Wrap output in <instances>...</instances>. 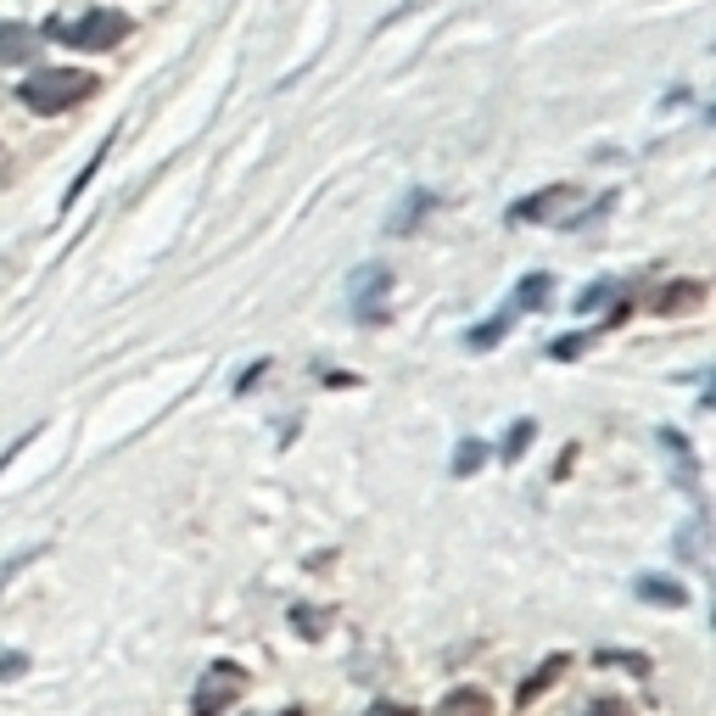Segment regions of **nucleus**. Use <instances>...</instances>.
I'll list each match as a JSON object with an SVG mask.
<instances>
[{"label": "nucleus", "instance_id": "obj_1", "mask_svg": "<svg viewBox=\"0 0 716 716\" xmlns=\"http://www.w3.org/2000/svg\"><path fill=\"white\" fill-rule=\"evenodd\" d=\"M102 90V79L95 73H84V68H45V73H34L23 90H17V102L28 107V113H68V107H79V102H90V95Z\"/></svg>", "mask_w": 716, "mask_h": 716}, {"label": "nucleus", "instance_id": "obj_2", "mask_svg": "<svg viewBox=\"0 0 716 716\" xmlns=\"http://www.w3.org/2000/svg\"><path fill=\"white\" fill-rule=\"evenodd\" d=\"M45 34L73 45V51H113V45H124L129 34V17L102 7V12H90V17H57V23H45Z\"/></svg>", "mask_w": 716, "mask_h": 716}, {"label": "nucleus", "instance_id": "obj_3", "mask_svg": "<svg viewBox=\"0 0 716 716\" xmlns=\"http://www.w3.org/2000/svg\"><path fill=\"white\" fill-rule=\"evenodd\" d=\"M242 694H247V672L224 660V666H208V672H202L197 694H190V711H197V716H224Z\"/></svg>", "mask_w": 716, "mask_h": 716}, {"label": "nucleus", "instance_id": "obj_4", "mask_svg": "<svg viewBox=\"0 0 716 716\" xmlns=\"http://www.w3.org/2000/svg\"><path fill=\"white\" fill-rule=\"evenodd\" d=\"M571 208H583V185H571V179H560V185H549V190H538V197H527V202H515L509 208V224H565V213Z\"/></svg>", "mask_w": 716, "mask_h": 716}, {"label": "nucleus", "instance_id": "obj_5", "mask_svg": "<svg viewBox=\"0 0 716 716\" xmlns=\"http://www.w3.org/2000/svg\"><path fill=\"white\" fill-rule=\"evenodd\" d=\"M387 292H392V269L364 263V269L353 274V308H359V319H369V325L387 319Z\"/></svg>", "mask_w": 716, "mask_h": 716}, {"label": "nucleus", "instance_id": "obj_6", "mask_svg": "<svg viewBox=\"0 0 716 716\" xmlns=\"http://www.w3.org/2000/svg\"><path fill=\"white\" fill-rule=\"evenodd\" d=\"M45 34L28 23H0V62H34L39 57Z\"/></svg>", "mask_w": 716, "mask_h": 716}, {"label": "nucleus", "instance_id": "obj_7", "mask_svg": "<svg viewBox=\"0 0 716 716\" xmlns=\"http://www.w3.org/2000/svg\"><path fill=\"white\" fill-rule=\"evenodd\" d=\"M705 303V285H694V280H678V285H666L660 292V314L672 319V314H694Z\"/></svg>", "mask_w": 716, "mask_h": 716}, {"label": "nucleus", "instance_id": "obj_8", "mask_svg": "<svg viewBox=\"0 0 716 716\" xmlns=\"http://www.w3.org/2000/svg\"><path fill=\"white\" fill-rule=\"evenodd\" d=\"M660 448H666V459H678V470H683V488L694 493V488H700V476H694V454H689V437H683V432H672V425H666V432H660Z\"/></svg>", "mask_w": 716, "mask_h": 716}, {"label": "nucleus", "instance_id": "obj_9", "mask_svg": "<svg viewBox=\"0 0 716 716\" xmlns=\"http://www.w3.org/2000/svg\"><path fill=\"white\" fill-rule=\"evenodd\" d=\"M638 599H649V605H689V588L683 583H672V577H638Z\"/></svg>", "mask_w": 716, "mask_h": 716}, {"label": "nucleus", "instance_id": "obj_10", "mask_svg": "<svg viewBox=\"0 0 716 716\" xmlns=\"http://www.w3.org/2000/svg\"><path fill=\"white\" fill-rule=\"evenodd\" d=\"M437 716H493V700H488L482 689H454Z\"/></svg>", "mask_w": 716, "mask_h": 716}, {"label": "nucleus", "instance_id": "obj_11", "mask_svg": "<svg viewBox=\"0 0 716 716\" xmlns=\"http://www.w3.org/2000/svg\"><path fill=\"white\" fill-rule=\"evenodd\" d=\"M549 297H554V280H549V274H527V280L515 285V303H509V308H515V314H520V308H543Z\"/></svg>", "mask_w": 716, "mask_h": 716}, {"label": "nucleus", "instance_id": "obj_12", "mask_svg": "<svg viewBox=\"0 0 716 716\" xmlns=\"http://www.w3.org/2000/svg\"><path fill=\"white\" fill-rule=\"evenodd\" d=\"M560 672H565V655H549V660L538 666V672H532L527 683H520V694H515V700H520V705H532V700H538V694H543V689L560 678Z\"/></svg>", "mask_w": 716, "mask_h": 716}, {"label": "nucleus", "instance_id": "obj_13", "mask_svg": "<svg viewBox=\"0 0 716 716\" xmlns=\"http://www.w3.org/2000/svg\"><path fill=\"white\" fill-rule=\"evenodd\" d=\"M509 325H515V308H504V314H498V319H488V325H476L465 342H470V348H498V342L509 337Z\"/></svg>", "mask_w": 716, "mask_h": 716}, {"label": "nucleus", "instance_id": "obj_14", "mask_svg": "<svg viewBox=\"0 0 716 716\" xmlns=\"http://www.w3.org/2000/svg\"><path fill=\"white\" fill-rule=\"evenodd\" d=\"M432 202H437V197H432V190H414V197H409V202H403V208L392 213V224H387V230H392V235H403V230H414V219H420L425 208H432Z\"/></svg>", "mask_w": 716, "mask_h": 716}, {"label": "nucleus", "instance_id": "obj_15", "mask_svg": "<svg viewBox=\"0 0 716 716\" xmlns=\"http://www.w3.org/2000/svg\"><path fill=\"white\" fill-rule=\"evenodd\" d=\"M482 459H488V443L465 437V443H459V454H454V476H476V470H482Z\"/></svg>", "mask_w": 716, "mask_h": 716}, {"label": "nucleus", "instance_id": "obj_16", "mask_svg": "<svg viewBox=\"0 0 716 716\" xmlns=\"http://www.w3.org/2000/svg\"><path fill=\"white\" fill-rule=\"evenodd\" d=\"M605 297H615V280H599V285H588V292L577 297V314H594Z\"/></svg>", "mask_w": 716, "mask_h": 716}, {"label": "nucleus", "instance_id": "obj_17", "mask_svg": "<svg viewBox=\"0 0 716 716\" xmlns=\"http://www.w3.org/2000/svg\"><path fill=\"white\" fill-rule=\"evenodd\" d=\"M527 443H532V420H515V432L504 443V459H520V454H527Z\"/></svg>", "mask_w": 716, "mask_h": 716}, {"label": "nucleus", "instance_id": "obj_18", "mask_svg": "<svg viewBox=\"0 0 716 716\" xmlns=\"http://www.w3.org/2000/svg\"><path fill=\"white\" fill-rule=\"evenodd\" d=\"M588 342H594V330H577V337H560V342H554L549 353H554V359H577V353H583Z\"/></svg>", "mask_w": 716, "mask_h": 716}, {"label": "nucleus", "instance_id": "obj_19", "mask_svg": "<svg viewBox=\"0 0 716 716\" xmlns=\"http://www.w3.org/2000/svg\"><path fill=\"white\" fill-rule=\"evenodd\" d=\"M39 554H45V549H23L17 560H7V565H0V588H7V577H12L17 565H28V560H39Z\"/></svg>", "mask_w": 716, "mask_h": 716}, {"label": "nucleus", "instance_id": "obj_20", "mask_svg": "<svg viewBox=\"0 0 716 716\" xmlns=\"http://www.w3.org/2000/svg\"><path fill=\"white\" fill-rule=\"evenodd\" d=\"M292 622H297V633H319L325 615H319V610H292Z\"/></svg>", "mask_w": 716, "mask_h": 716}, {"label": "nucleus", "instance_id": "obj_21", "mask_svg": "<svg viewBox=\"0 0 716 716\" xmlns=\"http://www.w3.org/2000/svg\"><path fill=\"white\" fill-rule=\"evenodd\" d=\"M23 666H28L23 655H7V660H0V678H17V672H23Z\"/></svg>", "mask_w": 716, "mask_h": 716}, {"label": "nucleus", "instance_id": "obj_22", "mask_svg": "<svg viewBox=\"0 0 716 716\" xmlns=\"http://www.w3.org/2000/svg\"><path fill=\"white\" fill-rule=\"evenodd\" d=\"M588 716H627V705H615V700H599Z\"/></svg>", "mask_w": 716, "mask_h": 716}, {"label": "nucleus", "instance_id": "obj_23", "mask_svg": "<svg viewBox=\"0 0 716 716\" xmlns=\"http://www.w3.org/2000/svg\"><path fill=\"white\" fill-rule=\"evenodd\" d=\"M369 716H414V711H398V705H375Z\"/></svg>", "mask_w": 716, "mask_h": 716}, {"label": "nucleus", "instance_id": "obj_24", "mask_svg": "<svg viewBox=\"0 0 716 716\" xmlns=\"http://www.w3.org/2000/svg\"><path fill=\"white\" fill-rule=\"evenodd\" d=\"M285 716H308V711H285Z\"/></svg>", "mask_w": 716, "mask_h": 716}]
</instances>
